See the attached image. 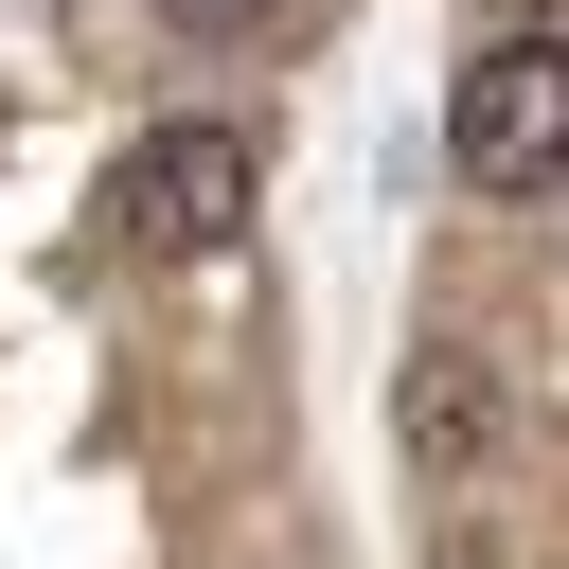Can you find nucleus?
<instances>
[{"mask_svg":"<svg viewBox=\"0 0 569 569\" xmlns=\"http://www.w3.org/2000/svg\"><path fill=\"white\" fill-rule=\"evenodd\" d=\"M160 18H178V36H267L284 0H160Z\"/></svg>","mask_w":569,"mask_h":569,"instance_id":"obj_4","label":"nucleus"},{"mask_svg":"<svg viewBox=\"0 0 569 569\" xmlns=\"http://www.w3.org/2000/svg\"><path fill=\"white\" fill-rule=\"evenodd\" d=\"M249 124H142V160H124V249L142 267H213L231 231H249Z\"/></svg>","mask_w":569,"mask_h":569,"instance_id":"obj_2","label":"nucleus"},{"mask_svg":"<svg viewBox=\"0 0 569 569\" xmlns=\"http://www.w3.org/2000/svg\"><path fill=\"white\" fill-rule=\"evenodd\" d=\"M445 178L462 196H551L569 178V36L551 18H498L445 89Z\"/></svg>","mask_w":569,"mask_h":569,"instance_id":"obj_1","label":"nucleus"},{"mask_svg":"<svg viewBox=\"0 0 569 569\" xmlns=\"http://www.w3.org/2000/svg\"><path fill=\"white\" fill-rule=\"evenodd\" d=\"M480 445H498V373H480L462 338H427V356H409V462H427V480H462Z\"/></svg>","mask_w":569,"mask_h":569,"instance_id":"obj_3","label":"nucleus"}]
</instances>
